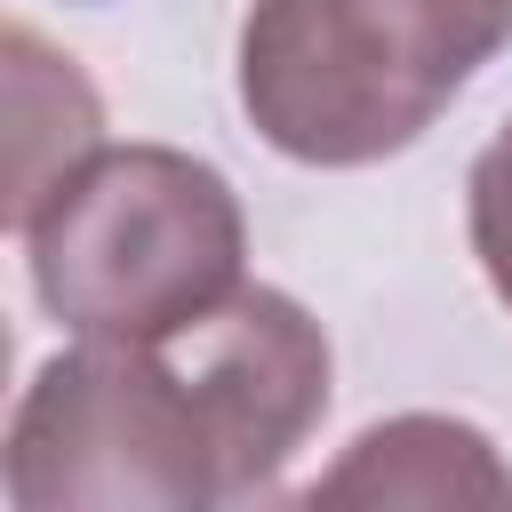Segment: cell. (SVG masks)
I'll return each mask as SVG.
<instances>
[{"mask_svg": "<svg viewBox=\"0 0 512 512\" xmlns=\"http://www.w3.org/2000/svg\"><path fill=\"white\" fill-rule=\"evenodd\" d=\"M328 336L288 288H240L184 336H80L8 416L16 512H200L280 496L328 416Z\"/></svg>", "mask_w": 512, "mask_h": 512, "instance_id": "cell-1", "label": "cell"}, {"mask_svg": "<svg viewBox=\"0 0 512 512\" xmlns=\"http://www.w3.org/2000/svg\"><path fill=\"white\" fill-rule=\"evenodd\" d=\"M512 0H248L240 112L296 168H376L408 152L496 56Z\"/></svg>", "mask_w": 512, "mask_h": 512, "instance_id": "cell-2", "label": "cell"}, {"mask_svg": "<svg viewBox=\"0 0 512 512\" xmlns=\"http://www.w3.org/2000/svg\"><path fill=\"white\" fill-rule=\"evenodd\" d=\"M16 240L32 296L72 336L160 344L248 288L240 192L176 144H96Z\"/></svg>", "mask_w": 512, "mask_h": 512, "instance_id": "cell-3", "label": "cell"}, {"mask_svg": "<svg viewBox=\"0 0 512 512\" xmlns=\"http://www.w3.org/2000/svg\"><path fill=\"white\" fill-rule=\"evenodd\" d=\"M304 504H408V512L472 504V512H504L512 464L464 416H384L304 488Z\"/></svg>", "mask_w": 512, "mask_h": 512, "instance_id": "cell-4", "label": "cell"}, {"mask_svg": "<svg viewBox=\"0 0 512 512\" xmlns=\"http://www.w3.org/2000/svg\"><path fill=\"white\" fill-rule=\"evenodd\" d=\"M8 64V224H24L96 144H104V104L72 56H56L32 24L0 32Z\"/></svg>", "mask_w": 512, "mask_h": 512, "instance_id": "cell-5", "label": "cell"}, {"mask_svg": "<svg viewBox=\"0 0 512 512\" xmlns=\"http://www.w3.org/2000/svg\"><path fill=\"white\" fill-rule=\"evenodd\" d=\"M464 232H472V256H480L496 304L512 312V120L480 144V160L464 176Z\"/></svg>", "mask_w": 512, "mask_h": 512, "instance_id": "cell-6", "label": "cell"}]
</instances>
